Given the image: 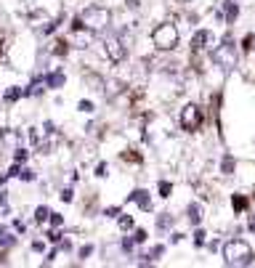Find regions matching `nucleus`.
<instances>
[{
  "label": "nucleus",
  "mask_w": 255,
  "mask_h": 268,
  "mask_svg": "<svg viewBox=\"0 0 255 268\" xmlns=\"http://www.w3.org/2000/svg\"><path fill=\"white\" fill-rule=\"evenodd\" d=\"M21 178H24V181H32V178H35V173H32V170H24V173H21Z\"/></svg>",
  "instance_id": "obj_21"
},
{
  "label": "nucleus",
  "mask_w": 255,
  "mask_h": 268,
  "mask_svg": "<svg viewBox=\"0 0 255 268\" xmlns=\"http://www.w3.org/2000/svg\"><path fill=\"white\" fill-rule=\"evenodd\" d=\"M120 226H122V229H130V226H133V220H130V218H120Z\"/></svg>",
  "instance_id": "obj_18"
},
{
  "label": "nucleus",
  "mask_w": 255,
  "mask_h": 268,
  "mask_svg": "<svg viewBox=\"0 0 255 268\" xmlns=\"http://www.w3.org/2000/svg\"><path fill=\"white\" fill-rule=\"evenodd\" d=\"M130 202H136L141 210H152V202H149V194H146V191H133Z\"/></svg>",
  "instance_id": "obj_9"
},
{
  "label": "nucleus",
  "mask_w": 255,
  "mask_h": 268,
  "mask_svg": "<svg viewBox=\"0 0 255 268\" xmlns=\"http://www.w3.org/2000/svg\"><path fill=\"white\" fill-rule=\"evenodd\" d=\"M221 14H223V19L231 24V21L237 19V14H239V8H237L234 0H223V11H221Z\"/></svg>",
  "instance_id": "obj_8"
},
{
  "label": "nucleus",
  "mask_w": 255,
  "mask_h": 268,
  "mask_svg": "<svg viewBox=\"0 0 255 268\" xmlns=\"http://www.w3.org/2000/svg\"><path fill=\"white\" fill-rule=\"evenodd\" d=\"M24 3H32V0H24Z\"/></svg>",
  "instance_id": "obj_24"
},
{
  "label": "nucleus",
  "mask_w": 255,
  "mask_h": 268,
  "mask_svg": "<svg viewBox=\"0 0 255 268\" xmlns=\"http://www.w3.org/2000/svg\"><path fill=\"white\" fill-rule=\"evenodd\" d=\"M106 96H115V93H120V83H117V80H109V83H106Z\"/></svg>",
  "instance_id": "obj_13"
},
{
  "label": "nucleus",
  "mask_w": 255,
  "mask_h": 268,
  "mask_svg": "<svg viewBox=\"0 0 255 268\" xmlns=\"http://www.w3.org/2000/svg\"><path fill=\"white\" fill-rule=\"evenodd\" d=\"M48 85H51V88H59V85H64V75H61V72L51 75V77H48Z\"/></svg>",
  "instance_id": "obj_11"
},
{
  "label": "nucleus",
  "mask_w": 255,
  "mask_h": 268,
  "mask_svg": "<svg viewBox=\"0 0 255 268\" xmlns=\"http://www.w3.org/2000/svg\"><path fill=\"white\" fill-rule=\"evenodd\" d=\"M35 218H37V220H45V218H48V210H45V207H37V215H35Z\"/></svg>",
  "instance_id": "obj_17"
},
{
  "label": "nucleus",
  "mask_w": 255,
  "mask_h": 268,
  "mask_svg": "<svg viewBox=\"0 0 255 268\" xmlns=\"http://www.w3.org/2000/svg\"><path fill=\"white\" fill-rule=\"evenodd\" d=\"M99 5H106V8H112V5H122L125 0H96Z\"/></svg>",
  "instance_id": "obj_14"
},
{
  "label": "nucleus",
  "mask_w": 255,
  "mask_h": 268,
  "mask_svg": "<svg viewBox=\"0 0 255 268\" xmlns=\"http://www.w3.org/2000/svg\"><path fill=\"white\" fill-rule=\"evenodd\" d=\"M77 24L83 27V30L88 32H104L106 27L112 24V8H106V5H90V8H85L80 16H77Z\"/></svg>",
  "instance_id": "obj_1"
},
{
  "label": "nucleus",
  "mask_w": 255,
  "mask_h": 268,
  "mask_svg": "<svg viewBox=\"0 0 255 268\" xmlns=\"http://www.w3.org/2000/svg\"><path fill=\"white\" fill-rule=\"evenodd\" d=\"M250 229H253V231H255V218H253V220H250Z\"/></svg>",
  "instance_id": "obj_23"
},
{
  "label": "nucleus",
  "mask_w": 255,
  "mask_h": 268,
  "mask_svg": "<svg viewBox=\"0 0 255 268\" xmlns=\"http://www.w3.org/2000/svg\"><path fill=\"white\" fill-rule=\"evenodd\" d=\"M189 220L191 223H200V204H191L189 207Z\"/></svg>",
  "instance_id": "obj_12"
},
{
  "label": "nucleus",
  "mask_w": 255,
  "mask_h": 268,
  "mask_svg": "<svg viewBox=\"0 0 255 268\" xmlns=\"http://www.w3.org/2000/svg\"><path fill=\"white\" fill-rule=\"evenodd\" d=\"M170 226H173V215H160V218H157V229H160V231H168L170 229Z\"/></svg>",
  "instance_id": "obj_10"
},
{
  "label": "nucleus",
  "mask_w": 255,
  "mask_h": 268,
  "mask_svg": "<svg viewBox=\"0 0 255 268\" xmlns=\"http://www.w3.org/2000/svg\"><path fill=\"white\" fill-rule=\"evenodd\" d=\"M178 37H181V32L173 21H165V24H160L152 32V40H154V45L160 50H173L175 45H178Z\"/></svg>",
  "instance_id": "obj_3"
},
{
  "label": "nucleus",
  "mask_w": 255,
  "mask_h": 268,
  "mask_svg": "<svg viewBox=\"0 0 255 268\" xmlns=\"http://www.w3.org/2000/svg\"><path fill=\"white\" fill-rule=\"evenodd\" d=\"M19 96H21V90H5V101H16V99H19Z\"/></svg>",
  "instance_id": "obj_15"
},
{
  "label": "nucleus",
  "mask_w": 255,
  "mask_h": 268,
  "mask_svg": "<svg viewBox=\"0 0 255 268\" xmlns=\"http://www.w3.org/2000/svg\"><path fill=\"white\" fill-rule=\"evenodd\" d=\"M144 239H146V231H141V229H138V231L133 234V242H136V244H141Z\"/></svg>",
  "instance_id": "obj_16"
},
{
  "label": "nucleus",
  "mask_w": 255,
  "mask_h": 268,
  "mask_svg": "<svg viewBox=\"0 0 255 268\" xmlns=\"http://www.w3.org/2000/svg\"><path fill=\"white\" fill-rule=\"evenodd\" d=\"M178 119H181V128L191 133V130H197L202 125V109L197 104H189V106H184V109H181V117Z\"/></svg>",
  "instance_id": "obj_5"
},
{
  "label": "nucleus",
  "mask_w": 255,
  "mask_h": 268,
  "mask_svg": "<svg viewBox=\"0 0 255 268\" xmlns=\"http://www.w3.org/2000/svg\"><path fill=\"white\" fill-rule=\"evenodd\" d=\"M194 236H197V239H194V242H197V244H202V242H205V231H197V234H194Z\"/></svg>",
  "instance_id": "obj_19"
},
{
  "label": "nucleus",
  "mask_w": 255,
  "mask_h": 268,
  "mask_svg": "<svg viewBox=\"0 0 255 268\" xmlns=\"http://www.w3.org/2000/svg\"><path fill=\"white\" fill-rule=\"evenodd\" d=\"M104 50H106V56H109V61H115V64L125 59V45H122V37L120 35L106 37L104 40Z\"/></svg>",
  "instance_id": "obj_6"
},
{
  "label": "nucleus",
  "mask_w": 255,
  "mask_h": 268,
  "mask_svg": "<svg viewBox=\"0 0 255 268\" xmlns=\"http://www.w3.org/2000/svg\"><path fill=\"white\" fill-rule=\"evenodd\" d=\"M210 40H213L210 32H207V30H200V32L194 35V40H191V48H194V50H202V48H207V43H210Z\"/></svg>",
  "instance_id": "obj_7"
},
{
  "label": "nucleus",
  "mask_w": 255,
  "mask_h": 268,
  "mask_svg": "<svg viewBox=\"0 0 255 268\" xmlns=\"http://www.w3.org/2000/svg\"><path fill=\"white\" fill-rule=\"evenodd\" d=\"M160 191H162V197H170V184H162Z\"/></svg>",
  "instance_id": "obj_20"
},
{
  "label": "nucleus",
  "mask_w": 255,
  "mask_h": 268,
  "mask_svg": "<svg viewBox=\"0 0 255 268\" xmlns=\"http://www.w3.org/2000/svg\"><path fill=\"white\" fill-rule=\"evenodd\" d=\"M223 260L226 266H250L253 263V247L245 242V239H229L223 244Z\"/></svg>",
  "instance_id": "obj_2"
},
{
  "label": "nucleus",
  "mask_w": 255,
  "mask_h": 268,
  "mask_svg": "<svg viewBox=\"0 0 255 268\" xmlns=\"http://www.w3.org/2000/svg\"><path fill=\"white\" fill-rule=\"evenodd\" d=\"M234 207H237V210H242V207H245V199L237 197V199H234Z\"/></svg>",
  "instance_id": "obj_22"
},
{
  "label": "nucleus",
  "mask_w": 255,
  "mask_h": 268,
  "mask_svg": "<svg viewBox=\"0 0 255 268\" xmlns=\"http://www.w3.org/2000/svg\"><path fill=\"white\" fill-rule=\"evenodd\" d=\"M213 61H215V67H221L223 72L234 69L237 67V45L231 43V40H223V43L213 50Z\"/></svg>",
  "instance_id": "obj_4"
}]
</instances>
